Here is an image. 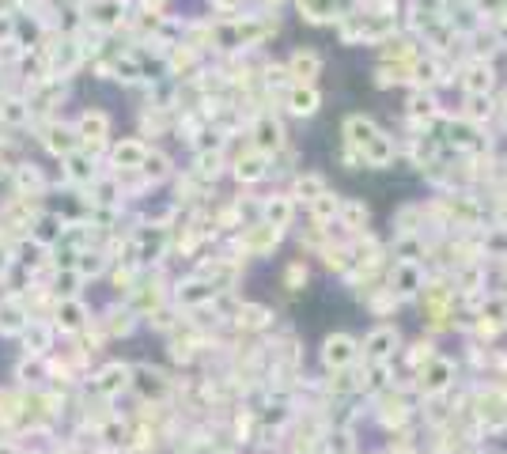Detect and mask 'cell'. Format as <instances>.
<instances>
[{
  "label": "cell",
  "mask_w": 507,
  "mask_h": 454,
  "mask_svg": "<svg viewBox=\"0 0 507 454\" xmlns=\"http://www.w3.org/2000/svg\"><path fill=\"white\" fill-rule=\"evenodd\" d=\"M318 72H322V57L315 54V49H295V54L288 57V76H292V84H315Z\"/></svg>",
  "instance_id": "52a82bcc"
},
{
  "label": "cell",
  "mask_w": 507,
  "mask_h": 454,
  "mask_svg": "<svg viewBox=\"0 0 507 454\" xmlns=\"http://www.w3.org/2000/svg\"><path fill=\"white\" fill-rule=\"evenodd\" d=\"M84 318H88V307L80 299H61L57 303V325L61 330H80Z\"/></svg>",
  "instance_id": "2e32d148"
},
{
  "label": "cell",
  "mask_w": 507,
  "mask_h": 454,
  "mask_svg": "<svg viewBox=\"0 0 507 454\" xmlns=\"http://www.w3.org/2000/svg\"><path fill=\"white\" fill-rule=\"evenodd\" d=\"M262 216H265L269 227H276V232H281V227H288V223H292V197H288V193L269 197L265 205H262Z\"/></svg>",
  "instance_id": "4fadbf2b"
},
{
  "label": "cell",
  "mask_w": 507,
  "mask_h": 454,
  "mask_svg": "<svg viewBox=\"0 0 507 454\" xmlns=\"http://www.w3.org/2000/svg\"><path fill=\"white\" fill-rule=\"evenodd\" d=\"M285 107H288V114H295V118H311V114H318V107H322V95H318L315 84H292V88L285 91Z\"/></svg>",
  "instance_id": "5b68a950"
},
{
  "label": "cell",
  "mask_w": 507,
  "mask_h": 454,
  "mask_svg": "<svg viewBox=\"0 0 507 454\" xmlns=\"http://www.w3.org/2000/svg\"><path fill=\"white\" fill-rule=\"evenodd\" d=\"M285 148V125L276 121L273 114H262L254 121V151H262V156H276V151Z\"/></svg>",
  "instance_id": "3957f363"
},
{
  "label": "cell",
  "mask_w": 507,
  "mask_h": 454,
  "mask_svg": "<svg viewBox=\"0 0 507 454\" xmlns=\"http://www.w3.org/2000/svg\"><path fill=\"white\" fill-rule=\"evenodd\" d=\"M409 107H413V118H432L436 114V98L424 91V95H413L409 98Z\"/></svg>",
  "instance_id": "83f0119b"
},
{
  "label": "cell",
  "mask_w": 507,
  "mask_h": 454,
  "mask_svg": "<svg viewBox=\"0 0 507 454\" xmlns=\"http://www.w3.org/2000/svg\"><path fill=\"white\" fill-rule=\"evenodd\" d=\"M311 212H315V220H318V223H326V220L341 216V197L326 190L322 197H315V201H311Z\"/></svg>",
  "instance_id": "7402d4cb"
},
{
  "label": "cell",
  "mask_w": 507,
  "mask_h": 454,
  "mask_svg": "<svg viewBox=\"0 0 507 454\" xmlns=\"http://www.w3.org/2000/svg\"><path fill=\"white\" fill-rule=\"evenodd\" d=\"M0 95H5V68H0Z\"/></svg>",
  "instance_id": "f546056e"
},
{
  "label": "cell",
  "mask_w": 507,
  "mask_h": 454,
  "mask_svg": "<svg viewBox=\"0 0 507 454\" xmlns=\"http://www.w3.org/2000/svg\"><path fill=\"white\" fill-rule=\"evenodd\" d=\"M322 193H326V179H322V174H315V170H307V174H295V182H292V193H288V197L315 201V197H322Z\"/></svg>",
  "instance_id": "e0dca14e"
},
{
  "label": "cell",
  "mask_w": 507,
  "mask_h": 454,
  "mask_svg": "<svg viewBox=\"0 0 507 454\" xmlns=\"http://www.w3.org/2000/svg\"><path fill=\"white\" fill-rule=\"evenodd\" d=\"M72 129H76V137H80V148L88 151V156H95L110 137V118L103 110H84L80 118H76Z\"/></svg>",
  "instance_id": "6da1fadb"
},
{
  "label": "cell",
  "mask_w": 507,
  "mask_h": 454,
  "mask_svg": "<svg viewBox=\"0 0 507 454\" xmlns=\"http://www.w3.org/2000/svg\"><path fill=\"white\" fill-rule=\"evenodd\" d=\"M489 88H492V68L485 61H473L466 68V91L470 95H489Z\"/></svg>",
  "instance_id": "d6986e66"
},
{
  "label": "cell",
  "mask_w": 507,
  "mask_h": 454,
  "mask_svg": "<svg viewBox=\"0 0 507 454\" xmlns=\"http://www.w3.org/2000/svg\"><path fill=\"white\" fill-rule=\"evenodd\" d=\"M42 148L49 151V156H57V160H65V156H72V151H80V137H76V129L68 121H46L42 125Z\"/></svg>",
  "instance_id": "7a4b0ae2"
},
{
  "label": "cell",
  "mask_w": 507,
  "mask_h": 454,
  "mask_svg": "<svg viewBox=\"0 0 507 454\" xmlns=\"http://www.w3.org/2000/svg\"><path fill=\"white\" fill-rule=\"evenodd\" d=\"M49 341H54V330H49L46 322H27V330H23V345H27V352H46Z\"/></svg>",
  "instance_id": "ffe728a7"
},
{
  "label": "cell",
  "mask_w": 507,
  "mask_h": 454,
  "mask_svg": "<svg viewBox=\"0 0 507 454\" xmlns=\"http://www.w3.org/2000/svg\"><path fill=\"white\" fill-rule=\"evenodd\" d=\"M61 239H65V220L57 212H42V216L31 220V242H38L42 250L57 246Z\"/></svg>",
  "instance_id": "8992f818"
},
{
  "label": "cell",
  "mask_w": 507,
  "mask_h": 454,
  "mask_svg": "<svg viewBox=\"0 0 507 454\" xmlns=\"http://www.w3.org/2000/svg\"><path fill=\"white\" fill-rule=\"evenodd\" d=\"M27 311L19 307V303L12 299V303H0V334H23L27 330Z\"/></svg>",
  "instance_id": "9a60e30c"
},
{
  "label": "cell",
  "mask_w": 507,
  "mask_h": 454,
  "mask_svg": "<svg viewBox=\"0 0 507 454\" xmlns=\"http://www.w3.org/2000/svg\"><path fill=\"white\" fill-rule=\"evenodd\" d=\"M110 160H114V167H121V170H140L144 160H148V144H144V140H121V144H114Z\"/></svg>",
  "instance_id": "30bf717a"
},
{
  "label": "cell",
  "mask_w": 507,
  "mask_h": 454,
  "mask_svg": "<svg viewBox=\"0 0 507 454\" xmlns=\"http://www.w3.org/2000/svg\"><path fill=\"white\" fill-rule=\"evenodd\" d=\"M360 160H364L367 167H375V170H383V167H390V160H394V137H387V133H378L375 140H367V148L360 151Z\"/></svg>",
  "instance_id": "7c38bea8"
},
{
  "label": "cell",
  "mask_w": 507,
  "mask_h": 454,
  "mask_svg": "<svg viewBox=\"0 0 507 454\" xmlns=\"http://www.w3.org/2000/svg\"><path fill=\"white\" fill-rule=\"evenodd\" d=\"M140 174H144V179H151V182H163L167 174H171V160L163 156V151H151V148H148V160H144Z\"/></svg>",
  "instance_id": "603a6c76"
},
{
  "label": "cell",
  "mask_w": 507,
  "mask_h": 454,
  "mask_svg": "<svg viewBox=\"0 0 507 454\" xmlns=\"http://www.w3.org/2000/svg\"><path fill=\"white\" fill-rule=\"evenodd\" d=\"M12 182H16V197L23 201H31V197H46L49 182H46V174L38 163H16L12 167Z\"/></svg>",
  "instance_id": "277c9868"
},
{
  "label": "cell",
  "mask_w": 507,
  "mask_h": 454,
  "mask_svg": "<svg viewBox=\"0 0 507 454\" xmlns=\"http://www.w3.org/2000/svg\"><path fill=\"white\" fill-rule=\"evenodd\" d=\"M299 8L307 12L311 23H322V19H337L334 12L341 8V0H299Z\"/></svg>",
  "instance_id": "44dd1931"
},
{
  "label": "cell",
  "mask_w": 507,
  "mask_h": 454,
  "mask_svg": "<svg viewBox=\"0 0 507 454\" xmlns=\"http://www.w3.org/2000/svg\"><path fill=\"white\" fill-rule=\"evenodd\" d=\"M348 360H352V341H348V337H329V341H326V364L341 367V364H348Z\"/></svg>",
  "instance_id": "d4e9b609"
},
{
  "label": "cell",
  "mask_w": 507,
  "mask_h": 454,
  "mask_svg": "<svg viewBox=\"0 0 507 454\" xmlns=\"http://www.w3.org/2000/svg\"><path fill=\"white\" fill-rule=\"evenodd\" d=\"M220 163H223L220 151H197V174H201V179H216Z\"/></svg>",
  "instance_id": "484cf974"
},
{
  "label": "cell",
  "mask_w": 507,
  "mask_h": 454,
  "mask_svg": "<svg viewBox=\"0 0 507 454\" xmlns=\"http://www.w3.org/2000/svg\"><path fill=\"white\" fill-rule=\"evenodd\" d=\"M61 163H65V179H68L72 186H91V182L98 179V174H95V156H88L84 148L72 151V156H65Z\"/></svg>",
  "instance_id": "ba28073f"
},
{
  "label": "cell",
  "mask_w": 507,
  "mask_h": 454,
  "mask_svg": "<svg viewBox=\"0 0 507 454\" xmlns=\"http://www.w3.org/2000/svg\"><path fill=\"white\" fill-rule=\"evenodd\" d=\"M31 103L19 95H0V125H8V129H19V125L31 121Z\"/></svg>",
  "instance_id": "8fae6325"
},
{
  "label": "cell",
  "mask_w": 507,
  "mask_h": 454,
  "mask_svg": "<svg viewBox=\"0 0 507 454\" xmlns=\"http://www.w3.org/2000/svg\"><path fill=\"white\" fill-rule=\"evenodd\" d=\"M121 0H98V5L91 8V23L95 27H103V31H110V27H118L121 23Z\"/></svg>",
  "instance_id": "ac0fdd59"
},
{
  "label": "cell",
  "mask_w": 507,
  "mask_h": 454,
  "mask_svg": "<svg viewBox=\"0 0 507 454\" xmlns=\"http://www.w3.org/2000/svg\"><path fill=\"white\" fill-rule=\"evenodd\" d=\"M367 348H371V356H375V360H387L390 352H394V334H390V330H378V334H371Z\"/></svg>",
  "instance_id": "4316f807"
},
{
  "label": "cell",
  "mask_w": 507,
  "mask_h": 454,
  "mask_svg": "<svg viewBox=\"0 0 507 454\" xmlns=\"http://www.w3.org/2000/svg\"><path fill=\"white\" fill-rule=\"evenodd\" d=\"M341 223L348 227V232H360V227L367 223V205H364V201H341Z\"/></svg>",
  "instance_id": "cb8c5ba5"
},
{
  "label": "cell",
  "mask_w": 507,
  "mask_h": 454,
  "mask_svg": "<svg viewBox=\"0 0 507 454\" xmlns=\"http://www.w3.org/2000/svg\"><path fill=\"white\" fill-rule=\"evenodd\" d=\"M12 8H16V0H0V15H12Z\"/></svg>",
  "instance_id": "f1b7e54d"
},
{
  "label": "cell",
  "mask_w": 507,
  "mask_h": 454,
  "mask_svg": "<svg viewBox=\"0 0 507 454\" xmlns=\"http://www.w3.org/2000/svg\"><path fill=\"white\" fill-rule=\"evenodd\" d=\"M375 137H378V125H375L371 118H364V114L345 118V140H348L352 151H364L367 140H375Z\"/></svg>",
  "instance_id": "9c48e42d"
},
{
  "label": "cell",
  "mask_w": 507,
  "mask_h": 454,
  "mask_svg": "<svg viewBox=\"0 0 507 454\" xmlns=\"http://www.w3.org/2000/svg\"><path fill=\"white\" fill-rule=\"evenodd\" d=\"M265 163L269 160L262 156V151H246V156L235 160V179L239 182H258V179H265V170H269Z\"/></svg>",
  "instance_id": "5bb4252c"
}]
</instances>
